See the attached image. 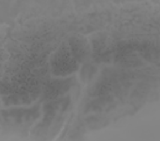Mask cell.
Listing matches in <instances>:
<instances>
[{"label": "cell", "mask_w": 160, "mask_h": 141, "mask_svg": "<svg viewBox=\"0 0 160 141\" xmlns=\"http://www.w3.org/2000/svg\"><path fill=\"white\" fill-rule=\"evenodd\" d=\"M52 71L55 75L65 76L78 69V61L75 60L70 48L62 46L52 55L50 61Z\"/></svg>", "instance_id": "obj_1"}, {"label": "cell", "mask_w": 160, "mask_h": 141, "mask_svg": "<svg viewBox=\"0 0 160 141\" xmlns=\"http://www.w3.org/2000/svg\"><path fill=\"white\" fill-rule=\"evenodd\" d=\"M8 122L15 124H22L35 120L39 115V108L34 106L30 109H16L7 110L2 113Z\"/></svg>", "instance_id": "obj_2"}, {"label": "cell", "mask_w": 160, "mask_h": 141, "mask_svg": "<svg viewBox=\"0 0 160 141\" xmlns=\"http://www.w3.org/2000/svg\"><path fill=\"white\" fill-rule=\"evenodd\" d=\"M75 84V79H60L50 82L47 84L43 90V99L48 100L58 99L69 91Z\"/></svg>", "instance_id": "obj_3"}, {"label": "cell", "mask_w": 160, "mask_h": 141, "mask_svg": "<svg viewBox=\"0 0 160 141\" xmlns=\"http://www.w3.org/2000/svg\"><path fill=\"white\" fill-rule=\"evenodd\" d=\"M70 51L78 62H85L89 59L90 48L88 41L82 37H73L70 40Z\"/></svg>", "instance_id": "obj_4"}, {"label": "cell", "mask_w": 160, "mask_h": 141, "mask_svg": "<svg viewBox=\"0 0 160 141\" xmlns=\"http://www.w3.org/2000/svg\"><path fill=\"white\" fill-rule=\"evenodd\" d=\"M70 103L69 97L48 100L43 106V110L47 115L53 117L58 112L64 111L67 109Z\"/></svg>", "instance_id": "obj_5"}, {"label": "cell", "mask_w": 160, "mask_h": 141, "mask_svg": "<svg viewBox=\"0 0 160 141\" xmlns=\"http://www.w3.org/2000/svg\"><path fill=\"white\" fill-rule=\"evenodd\" d=\"M110 91L109 83L103 81L97 82L92 85L88 90V94L91 97H102L107 96Z\"/></svg>", "instance_id": "obj_6"}, {"label": "cell", "mask_w": 160, "mask_h": 141, "mask_svg": "<svg viewBox=\"0 0 160 141\" xmlns=\"http://www.w3.org/2000/svg\"><path fill=\"white\" fill-rule=\"evenodd\" d=\"M97 72V67L91 64H86L81 69L80 77L84 82L88 83L92 80Z\"/></svg>", "instance_id": "obj_7"}]
</instances>
